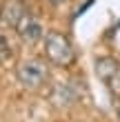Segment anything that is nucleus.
Instances as JSON below:
<instances>
[{"instance_id":"nucleus-7","label":"nucleus","mask_w":120,"mask_h":122,"mask_svg":"<svg viewBox=\"0 0 120 122\" xmlns=\"http://www.w3.org/2000/svg\"><path fill=\"white\" fill-rule=\"evenodd\" d=\"M9 56H11V47H9V42H7V38L0 36V62H5Z\"/></svg>"},{"instance_id":"nucleus-1","label":"nucleus","mask_w":120,"mask_h":122,"mask_svg":"<svg viewBox=\"0 0 120 122\" xmlns=\"http://www.w3.org/2000/svg\"><path fill=\"white\" fill-rule=\"evenodd\" d=\"M42 51H45L47 62L53 67H69L76 60L73 42L62 31H47L42 38Z\"/></svg>"},{"instance_id":"nucleus-3","label":"nucleus","mask_w":120,"mask_h":122,"mask_svg":"<svg viewBox=\"0 0 120 122\" xmlns=\"http://www.w3.org/2000/svg\"><path fill=\"white\" fill-rule=\"evenodd\" d=\"M16 33H18V38L22 40L25 45H36L38 40L45 38V27H42V22L33 16V13H27V16L18 22Z\"/></svg>"},{"instance_id":"nucleus-10","label":"nucleus","mask_w":120,"mask_h":122,"mask_svg":"<svg viewBox=\"0 0 120 122\" xmlns=\"http://www.w3.org/2000/svg\"><path fill=\"white\" fill-rule=\"evenodd\" d=\"M0 22H2V2H0Z\"/></svg>"},{"instance_id":"nucleus-5","label":"nucleus","mask_w":120,"mask_h":122,"mask_svg":"<svg viewBox=\"0 0 120 122\" xmlns=\"http://www.w3.org/2000/svg\"><path fill=\"white\" fill-rule=\"evenodd\" d=\"M27 13H29V9H27L25 0H5L2 2V22L11 29H16L18 22Z\"/></svg>"},{"instance_id":"nucleus-2","label":"nucleus","mask_w":120,"mask_h":122,"mask_svg":"<svg viewBox=\"0 0 120 122\" xmlns=\"http://www.w3.org/2000/svg\"><path fill=\"white\" fill-rule=\"evenodd\" d=\"M16 80L29 91H38L49 82V62L42 58H27L18 62Z\"/></svg>"},{"instance_id":"nucleus-6","label":"nucleus","mask_w":120,"mask_h":122,"mask_svg":"<svg viewBox=\"0 0 120 122\" xmlns=\"http://www.w3.org/2000/svg\"><path fill=\"white\" fill-rule=\"evenodd\" d=\"M76 91L71 84H65V82H58L56 84V89L51 93V100H53V104H58V107H71L76 102Z\"/></svg>"},{"instance_id":"nucleus-4","label":"nucleus","mask_w":120,"mask_h":122,"mask_svg":"<svg viewBox=\"0 0 120 122\" xmlns=\"http://www.w3.org/2000/svg\"><path fill=\"white\" fill-rule=\"evenodd\" d=\"M96 76L100 78V80L111 87L118 78H120V60L111 58V56H102V58L96 60Z\"/></svg>"},{"instance_id":"nucleus-8","label":"nucleus","mask_w":120,"mask_h":122,"mask_svg":"<svg viewBox=\"0 0 120 122\" xmlns=\"http://www.w3.org/2000/svg\"><path fill=\"white\" fill-rule=\"evenodd\" d=\"M47 2L51 5V7H62V5H67L69 0H47Z\"/></svg>"},{"instance_id":"nucleus-9","label":"nucleus","mask_w":120,"mask_h":122,"mask_svg":"<svg viewBox=\"0 0 120 122\" xmlns=\"http://www.w3.org/2000/svg\"><path fill=\"white\" fill-rule=\"evenodd\" d=\"M116 116H118V120H120V96H118V100H116Z\"/></svg>"}]
</instances>
